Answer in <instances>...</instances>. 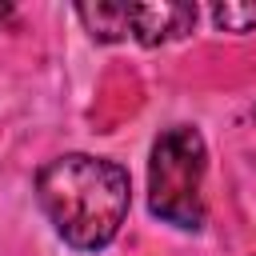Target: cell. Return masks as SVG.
Wrapping results in <instances>:
<instances>
[{"label":"cell","mask_w":256,"mask_h":256,"mask_svg":"<svg viewBox=\"0 0 256 256\" xmlns=\"http://www.w3.org/2000/svg\"><path fill=\"white\" fill-rule=\"evenodd\" d=\"M36 196L52 228L64 236V244L80 252L104 248L120 232L132 204L128 172L88 152H68L48 160L36 176Z\"/></svg>","instance_id":"obj_1"},{"label":"cell","mask_w":256,"mask_h":256,"mask_svg":"<svg viewBox=\"0 0 256 256\" xmlns=\"http://www.w3.org/2000/svg\"><path fill=\"white\" fill-rule=\"evenodd\" d=\"M204 136L196 128H168L152 144L148 160V204L160 220L196 232L204 224Z\"/></svg>","instance_id":"obj_2"},{"label":"cell","mask_w":256,"mask_h":256,"mask_svg":"<svg viewBox=\"0 0 256 256\" xmlns=\"http://www.w3.org/2000/svg\"><path fill=\"white\" fill-rule=\"evenodd\" d=\"M192 24H196L192 4L160 0V4H132L128 8V32L144 48H156V44H168V40L184 36V32H192Z\"/></svg>","instance_id":"obj_3"},{"label":"cell","mask_w":256,"mask_h":256,"mask_svg":"<svg viewBox=\"0 0 256 256\" xmlns=\"http://www.w3.org/2000/svg\"><path fill=\"white\" fill-rule=\"evenodd\" d=\"M128 8L132 4H108V0H100V4H80L76 16L92 32V40L112 44V40H124L128 36Z\"/></svg>","instance_id":"obj_4"},{"label":"cell","mask_w":256,"mask_h":256,"mask_svg":"<svg viewBox=\"0 0 256 256\" xmlns=\"http://www.w3.org/2000/svg\"><path fill=\"white\" fill-rule=\"evenodd\" d=\"M212 20H216L224 32H252V28H256V4H236V0L216 4V8H212Z\"/></svg>","instance_id":"obj_5"}]
</instances>
